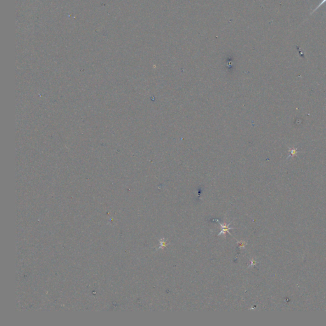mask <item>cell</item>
Returning <instances> with one entry per match:
<instances>
[{"mask_svg":"<svg viewBox=\"0 0 326 326\" xmlns=\"http://www.w3.org/2000/svg\"><path fill=\"white\" fill-rule=\"evenodd\" d=\"M297 149L295 148H291L289 149V152H290V155H289V157H293L294 155H297Z\"/></svg>","mask_w":326,"mask_h":326,"instance_id":"3","label":"cell"},{"mask_svg":"<svg viewBox=\"0 0 326 326\" xmlns=\"http://www.w3.org/2000/svg\"><path fill=\"white\" fill-rule=\"evenodd\" d=\"M238 244L239 245L240 248H244V246H245L246 243L244 242V241H241L238 242Z\"/></svg>","mask_w":326,"mask_h":326,"instance_id":"4","label":"cell"},{"mask_svg":"<svg viewBox=\"0 0 326 326\" xmlns=\"http://www.w3.org/2000/svg\"><path fill=\"white\" fill-rule=\"evenodd\" d=\"M325 2H326V0H322V2L319 4V5H318V7H317L314 10H313V12H314L315 11H316V10H317V9H318L320 6H322V5L324 3H325Z\"/></svg>","mask_w":326,"mask_h":326,"instance_id":"5","label":"cell"},{"mask_svg":"<svg viewBox=\"0 0 326 326\" xmlns=\"http://www.w3.org/2000/svg\"><path fill=\"white\" fill-rule=\"evenodd\" d=\"M159 242H160V246L157 248V249H164V248L166 247H167V245L168 244V243H167L166 241H165L164 238L160 239H159Z\"/></svg>","mask_w":326,"mask_h":326,"instance_id":"2","label":"cell"},{"mask_svg":"<svg viewBox=\"0 0 326 326\" xmlns=\"http://www.w3.org/2000/svg\"><path fill=\"white\" fill-rule=\"evenodd\" d=\"M216 221L218 222L220 226H221V231L220 232V233L219 234L218 236H221V235H224V236H226V233H229L231 236L232 235L229 232V230L230 229H233L234 228H229V226L231 224V222H230L229 224H222L220 222V221L219 220H216Z\"/></svg>","mask_w":326,"mask_h":326,"instance_id":"1","label":"cell"}]
</instances>
